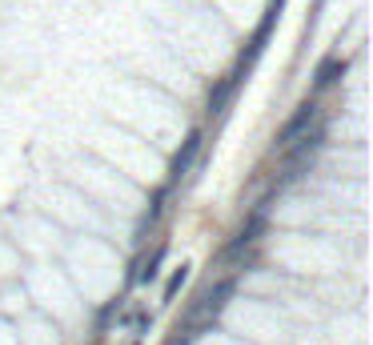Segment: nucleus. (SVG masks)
I'll use <instances>...</instances> for the list:
<instances>
[]
</instances>
